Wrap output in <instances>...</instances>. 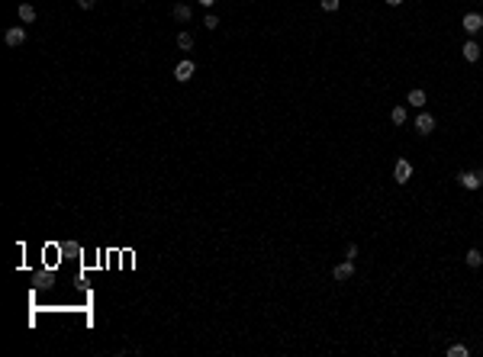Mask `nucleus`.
<instances>
[{
  "mask_svg": "<svg viewBox=\"0 0 483 357\" xmlns=\"http://www.w3.org/2000/svg\"><path fill=\"white\" fill-rule=\"evenodd\" d=\"M390 119L396 122V126H403L406 122V106H393V113H390Z\"/></svg>",
  "mask_w": 483,
  "mask_h": 357,
  "instance_id": "4468645a",
  "label": "nucleus"
},
{
  "mask_svg": "<svg viewBox=\"0 0 483 357\" xmlns=\"http://www.w3.org/2000/svg\"><path fill=\"white\" fill-rule=\"evenodd\" d=\"M216 3V0H200V6H213Z\"/></svg>",
  "mask_w": 483,
  "mask_h": 357,
  "instance_id": "aec40b11",
  "label": "nucleus"
},
{
  "mask_svg": "<svg viewBox=\"0 0 483 357\" xmlns=\"http://www.w3.org/2000/svg\"><path fill=\"white\" fill-rule=\"evenodd\" d=\"M174 19L187 23V19H190V6H187V3H174Z\"/></svg>",
  "mask_w": 483,
  "mask_h": 357,
  "instance_id": "f8f14e48",
  "label": "nucleus"
},
{
  "mask_svg": "<svg viewBox=\"0 0 483 357\" xmlns=\"http://www.w3.org/2000/svg\"><path fill=\"white\" fill-rule=\"evenodd\" d=\"M480 29H483V16H480V13H467V16H464V32H467V36H477Z\"/></svg>",
  "mask_w": 483,
  "mask_h": 357,
  "instance_id": "20e7f679",
  "label": "nucleus"
},
{
  "mask_svg": "<svg viewBox=\"0 0 483 357\" xmlns=\"http://www.w3.org/2000/svg\"><path fill=\"white\" fill-rule=\"evenodd\" d=\"M94 3H97V0H78V6H84V10H91Z\"/></svg>",
  "mask_w": 483,
  "mask_h": 357,
  "instance_id": "6ab92c4d",
  "label": "nucleus"
},
{
  "mask_svg": "<svg viewBox=\"0 0 483 357\" xmlns=\"http://www.w3.org/2000/svg\"><path fill=\"white\" fill-rule=\"evenodd\" d=\"M416 132H419V135H432V132H435V116H432V113H419Z\"/></svg>",
  "mask_w": 483,
  "mask_h": 357,
  "instance_id": "7ed1b4c3",
  "label": "nucleus"
},
{
  "mask_svg": "<svg viewBox=\"0 0 483 357\" xmlns=\"http://www.w3.org/2000/svg\"><path fill=\"white\" fill-rule=\"evenodd\" d=\"M386 3H390V6H399V3H403V0H386Z\"/></svg>",
  "mask_w": 483,
  "mask_h": 357,
  "instance_id": "412c9836",
  "label": "nucleus"
},
{
  "mask_svg": "<svg viewBox=\"0 0 483 357\" xmlns=\"http://www.w3.org/2000/svg\"><path fill=\"white\" fill-rule=\"evenodd\" d=\"M458 183L464 190H480L483 187V171H461V174H458Z\"/></svg>",
  "mask_w": 483,
  "mask_h": 357,
  "instance_id": "f257e3e1",
  "label": "nucleus"
},
{
  "mask_svg": "<svg viewBox=\"0 0 483 357\" xmlns=\"http://www.w3.org/2000/svg\"><path fill=\"white\" fill-rule=\"evenodd\" d=\"M338 3H342V0H319V6H322L325 13H335V10H338Z\"/></svg>",
  "mask_w": 483,
  "mask_h": 357,
  "instance_id": "dca6fc26",
  "label": "nucleus"
},
{
  "mask_svg": "<svg viewBox=\"0 0 483 357\" xmlns=\"http://www.w3.org/2000/svg\"><path fill=\"white\" fill-rule=\"evenodd\" d=\"M467 354H471V351H467L464 345H451V348H448V357H467Z\"/></svg>",
  "mask_w": 483,
  "mask_h": 357,
  "instance_id": "2eb2a0df",
  "label": "nucleus"
},
{
  "mask_svg": "<svg viewBox=\"0 0 483 357\" xmlns=\"http://www.w3.org/2000/svg\"><path fill=\"white\" fill-rule=\"evenodd\" d=\"M193 71H196V65H193V61H181V65L174 68V78H178L181 84H187V81L193 78Z\"/></svg>",
  "mask_w": 483,
  "mask_h": 357,
  "instance_id": "423d86ee",
  "label": "nucleus"
},
{
  "mask_svg": "<svg viewBox=\"0 0 483 357\" xmlns=\"http://www.w3.org/2000/svg\"><path fill=\"white\" fill-rule=\"evenodd\" d=\"M332 277H335V280H351V277H355V261H345V264H338L335 270H332Z\"/></svg>",
  "mask_w": 483,
  "mask_h": 357,
  "instance_id": "0eeeda50",
  "label": "nucleus"
},
{
  "mask_svg": "<svg viewBox=\"0 0 483 357\" xmlns=\"http://www.w3.org/2000/svg\"><path fill=\"white\" fill-rule=\"evenodd\" d=\"M345 258H348V261L358 258V248H355V245H348V248H345Z\"/></svg>",
  "mask_w": 483,
  "mask_h": 357,
  "instance_id": "a211bd4d",
  "label": "nucleus"
},
{
  "mask_svg": "<svg viewBox=\"0 0 483 357\" xmlns=\"http://www.w3.org/2000/svg\"><path fill=\"white\" fill-rule=\"evenodd\" d=\"M409 177H412V164L406 161V158H399L396 168H393V180H396V183H406Z\"/></svg>",
  "mask_w": 483,
  "mask_h": 357,
  "instance_id": "f03ea898",
  "label": "nucleus"
},
{
  "mask_svg": "<svg viewBox=\"0 0 483 357\" xmlns=\"http://www.w3.org/2000/svg\"><path fill=\"white\" fill-rule=\"evenodd\" d=\"M464 261H467V267H480V264H483V255H480L477 248H471V251L464 255Z\"/></svg>",
  "mask_w": 483,
  "mask_h": 357,
  "instance_id": "9b49d317",
  "label": "nucleus"
},
{
  "mask_svg": "<svg viewBox=\"0 0 483 357\" xmlns=\"http://www.w3.org/2000/svg\"><path fill=\"white\" fill-rule=\"evenodd\" d=\"M461 55H464L467 61H477V58H480V45L474 42V39H467V42H464V49H461Z\"/></svg>",
  "mask_w": 483,
  "mask_h": 357,
  "instance_id": "6e6552de",
  "label": "nucleus"
},
{
  "mask_svg": "<svg viewBox=\"0 0 483 357\" xmlns=\"http://www.w3.org/2000/svg\"><path fill=\"white\" fill-rule=\"evenodd\" d=\"M203 26H206V29H219V16H213V13H209V16L203 19Z\"/></svg>",
  "mask_w": 483,
  "mask_h": 357,
  "instance_id": "f3484780",
  "label": "nucleus"
},
{
  "mask_svg": "<svg viewBox=\"0 0 483 357\" xmlns=\"http://www.w3.org/2000/svg\"><path fill=\"white\" fill-rule=\"evenodd\" d=\"M409 106H419V109H422L425 106V90H419V87H416V90H409Z\"/></svg>",
  "mask_w": 483,
  "mask_h": 357,
  "instance_id": "9d476101",
  "label": "nucleus"
},
{
  "mask_svg": "<svg viewBox=\"0 0 483 357\" xmlns=\"http://www.w3.org/2000/svg\"><path fill=\"white\" fill-rule=\"evenodd\" d=\"M23 42H26V29L23 26H10V29H6V45L16 49V45H23Z\"/></svg>",
  "mask_w": 483,
  "mask_h": 357,
  "instance_id": "39448f33",
  "label": "nucleus"
},
{
  "mask_svg": "<svg viewBox=\"0 0 483 357\" xmlns=\"http://www.w3.org/2000/svg\"><path fill=\"white\" fill-rule=\"evenodd\" d=\"M178 49L181 52H190V49H193V36H190V32H181V36H178Z\"/></svg>",
  "mask_w": 483,
  "mask_h": 357,
  "instance_id": "ddd939ff",
  "label": "nucleus"
},
{
  "mask_svg": "<svg viewBox=\"0 0 483 357\" xmlns=\"http://www.w3.org/2000/svg\"><path fill=\"white\" fill-rule=\"evenodd\" d=\"M19 19H23V23H32V19H36V6L23 0V3H19Z\"/></svg>",
  "mask_w": 483,
  "mask_h": 357,
  "instance_id": "1a4fd4ad",
  "label": "nucleus"
}]
</instances>
